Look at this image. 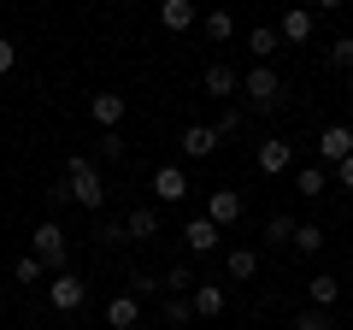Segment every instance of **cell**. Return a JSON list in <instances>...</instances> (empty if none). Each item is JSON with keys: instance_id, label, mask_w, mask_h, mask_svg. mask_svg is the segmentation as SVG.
<instances>
[{"instance_id": "1", "label": "cell", "mask_w": 353, "mask_h": 330, "mask_svg": "<svg viewBox=\"0 0 353 330\" xmlns=\"http://www.w3.org/2000/svg\"><path fill=\"white\" fill-rule=\"evenodd\" d=\"M65 183H71V201L83 213H101L106 206V177H101V165L88 159V153H71L65 159Z\"/></svg>"}, {"instance_id": "2", "label": "cell", "mask_w": 353, "mask_h": 330, "mask_svg": "<svg viewBox=\"0 0 353 330\" xmlns=\"http://www.w3.org/2000/svg\"><path fill=\"white\" fill-rule=\"evenodd\" d=\"M30 254H36L41 266L53 271V278L65 271V260H71V236H65L59 218H41V224H36V248H30Z\"/></svg>"}, {"instance_id": "3", "label": "cell", "mask_w": 353, "mask_h": 330, "mask_svg": "<svg viewBox=\"0 0 353 330\" xmlns=\"http://www.w3.org/2000/svg\"><path fill=\"white\" fill-rule=\"evenodd\" d=\"M241 89H248L253 113H271V106L283 101V83H277V71H271V65H253V71L241 77Z\"/></svg>"}, {"instance_id": "4", "label": "cell", "mask_w": 353, "mask_h": 330, "mask_svg": "<svg viewBox=\"0 0 353 330\" xmlns=\"http://www.w3.org/2000/svg\"><path fill=\"white\" fill-rule=\"evenodd\" d=\"M124 113H130V95H118V89H101L94 101H88V118H94L101 130H118V124H124Z\"/></svg>"}, {"instance_id": "5", "label": "cell", "mask_w": 353, "mask_h": 330, "mask_svg": "<svg viewBox=\"0 0 353 330\" xmlns=\"http://www.w3.org/2000/svg\"><path fill=\"white\" fill-rule=\"evenodd\" d=\"M48 301H53V307H59V313H77V307H83V301H88V283H83V278H77V271H59V278H53V283H48Z\"/></svg>"}, {"instance_id": "6", "label": "cell", "mask_w": 353, "mask_h": 330, "mask_svg": "<svg viewBox=\"0 0 353 330\" xmlns=\"http://www.w3.org/2000/svg\"><path fill=\"white\" fill-rule=\"evenodd\" d=\"M183 195H189V171H183V165H159V171H153V201L176 206Z\"/></svg>"}, {"instance_id": "7", "label": "cell", "mask_w": 353, "mask_h": 330, "mask_svg": "<svg viewBox=\"0 0 353 330\" xmlns=\"http://www.w3.org/2000/svg\"><path fill=\"white\" fill-rule=\"evenodd\" d=\"M253 165H259L265 177H283L294 165V142H259V148H253Z\"/></svg>"}, {"instance_id": "8", "label": "cell", "mask_w": 353, "mask_h": 330, "mask_svg": "<svg viewBox=\"0 0 353 330\" xmlns=\"http://www.w3.org/2000/svg\"><path fill=\"white\" fill-rule=\"evenodd\" d=\"M183 242H189V254H212L218 242H224V230L201 213V218H189V224H183Z\"/></svg>"}, {"instance_id": "9", "label": "cell", "mask_w": 353, "mask_h": 330, "mask_svg": "<svg viewBox=\"0 0 353 330\" xmlns=\"http://www.w3.org/2000/svg\"><path fill=\"white\" fill-rule=\"evenodd\" d=\"M318 159H330V165L353 159V130H347V124H330L324 136H318Z\"/></svg>"}, {"instance_id": "10", "label": "cell", "mask_w": 353, "mask_h": 330, "mask_svg": "<svg viewBox=\"0 0 353 330\" xmlns=\"http://www.w3.org/2000/svg\"><path fill=\"white\" fill-rule=\"evenodd\" d=\"M206 218H212L218 230H230L241 218V195L236 189H212V201H206Z\"/></svg>"}, {"instance_id": "11", "label": "cell", "mask_w": 353, "mask_h": 330, "mask_svg": "<svg viewBox=\"0 0 353 330\" xmlns=\"http://www.w3.org/2000/svg\"><path fill=\"white\" fill-rule=\"evenodd\" d=\"M183 153H189V159H212L218 153V130L212 124H189L183 130Z\"/></svg>"}, {"instance_id": "12", "label": "cell", "mask_w": 353, "mask_h": 330, "mask_svg": "<svg viewBox=\"0 0 353 330\" xmlns=\"http://www.w3.org/2000/svg\"><path fill=\"white\" fill-rule=\"evenodd\" d=\"M124 236L130 242H153L159 236V213H153V206H130L124 213Z\"/></svg>"}, {"instance_id": "13", "label": "cell", "mask_w": 353, "mask_h": 330, "mask_svg": "<svg viewBox=\"0 0 353 330\" xmlns=\"http://www.w3.org/2000/svg\"><path fill=\"white\" fill-rule=\"evenodd\" d=\"M159 24L183 36V30H194V24H201V12H194V0H165V6H159Z\"/></svg>"}, {"instance_id": "14", "label": "cell", "mask_w": 353, "mask_h": 330, "mask_svg": "<svg viewBox=\"0 0 353 330\" xmlns=\"http://www.w3.org/2000/svg\"><path fill=\"white\" fill-rule=\"evenodd\" d=\"M106 324H112V330H136L141 324V301H136V295H118V301L106 307Z\"/></svg>"}, {"instance_id": "15", "label": "cell", "mask_w": 353, "mask_h": 330, "mask_svg": "<svg viewBox=\"0 0 353 330\" xmlns=\"http://www.w3.org/2000/svg\"><path fill=\"white\" fill-rule=\"evenodd\" d=\"M201 83H206V95H212V101H224V95H236V89H241V77L230 71V65H206Z\"/></svg>"}, {"instance_id": "16", "label": "cell", "mask_w": 353, "mask_h": 330, "mask_svg": "<svg viewBox=\"0 0 353 330\" xmlns=\"http://www.w3.org/2000/svg\"><path fill=\"white\" fill-rule=\"evenodd\" d=\"M324 189H330V171H324V165H301V171H294V195H306V201H318Z\"/></svg>"}, {"instance_id": "17", "label": "cell", "mask_w": 353, "mask_h": 330, "mask_svg": "<svg viewBox=\"0 0 353 330\" xmlns=\"http://www.w3.org/2000/svg\"><path fill=\"white\" fill-rule=\"evenodd\" d=\"M189 301H194V318H218L224 313V289H218V283H194Z\"/></svg>"}, {"instance_id": "18", "label": "cell", "mask_w": 353, "mask_h": 330, "mask_svg": "<svg viewBox=\"0 0 353 330\" xmlns=\"http://www.w3.org/2000/svg\"><path fill=\"white\" fill-rule=\"evenodd\" d=\"M277 48H283V36H277V30H271V24L248 30V53H253V59H259V65H271V53H277Z\"/></svg>"}, {"instance_id": "19", "label": "cell", "mask_w": 353, "mask_h": 330, "mask_svg": "<svg viewBox=\"0 0 353 330\" xmlns=\"http://www.w3.org/2000/svg\"><path fill=\"white\" fill-rule=\"evenodd\" d=\"M277 36H283V41H312V12H306V6H294V12H283Z\"/></svg>"}, {"instance_id": "20", "label": "cell", "mask_w": 353, "mask_h": 330, "mask_svg": "<svg viewBox=\"0 0 353 330\" xmlns=\"http://www.w3.org/2000/svg\"><path fill=\"white\" fill-rule=\"evenodd\" d=\"M224 271H230L236 283H248L253 271H259V254H253V248H230V254H224Z\"/></svg>"}, {"instance_id": "21", "label": "cell", "mask_w": 353, "mask_h": 330, "mask_svg": "<svg viewBox=\"0 0 353 330\" xmlns=\"http://www.w3.org/2000/svg\"><path fill=\"white\" fill-rule=\"evenodd\" d=\"M306 295H312V307H318V313H330V307H336V295H341V283L330 278V271H318V278L306 283Z\"/></svg>"}, {"instance_id": "22", "label": "cell", "mask_w": 353, "mask_h": 330, "mask_svg": "<svg viewBox=\"0 0 353 330\" xmlns=\"http://www.w3.org/2000/svg\"><path fill=\"white\" fill-rule=\"evenodd\" d=\"M265 242H271V248H289V242H294V218L289 213H271V218H265Z\"/></svg>"}, {"instance_id": "23", "label": "cell", "mask_w": 353, "mask_h": 330, "mask_svg": "<svg viewBox=\"0 0 353 330\" xmlns=\"http://www.w3.org/2000/svg\"><path fill=\"white\" fill-rule=\"evenodd\" d=\"M194 283H201V278H194V266H183V260L165 271V289H171V295H194Z\"/></svg>"}, {"instance_id": "24", "label": "cell", "mask_w": 353, "mask_h": 330, "mask_svg": "<svg viewBox=\"0 0 353 330\" xmlns=\"http://www.w3.org/2000/svg\"><path fill=\"white\" fill-rule=\"evenodd\" d=\"M201 30H206L212 41H230V36H236V18H230L224 6H218V12H206V18H201Z\"/></svg>"}, {"instance_id": "25", "label": "cell", "mask_w": 353, "mask_h": 330, "mask_svg": "<svg viewBox=\"0 0 353 330\" xmlns=\"http://www.w3.org/2000/svg\"><path fill=\"white\" fill-rule=\"evenodd\" d=\"M289 248H294V254H318V248H324V230H318V224H294Z\"/></svg>"}, {"instance_id": "26", "label": "cell", "mask_w": 353, "mask_h": 330, "mask_svg": "<svg viewBox=\"0 0 353 330\" xmlns=\"http://www.w3.org/2000/svg\"><path fill=\"white\" fill-rule=\"evenodd\" d=\"M189 318H194V301H189V295H171V301H165V324H171V330H183Z\"/></svg>"}, {"instance_id": "27", "label": "cell", "mask_w": 353, "mask_h": 330, "mask_svg": "<svg viewBox=\"0 0 353 330\" xmlns=\"http://www.w3.org/2000/svg\"><path fill=\"white\" fill-rule=\"evenodd\" d=\"M94 148H101V159H106V165H118V159L130 153V142L118 136V130H101V142H94Z\"/></svg>"}, {"instance_id": "28", "label": "cell", "mask_w": 353, "mask_h": 330, "mask_svg": "<svg viewBox=\"0 0 353 330\" xmlns=\"http://www.w3.org/2000/svg\"><path fill=\"white\" fill-rule=\"evenodd\" d=\"M12 278H18V283H48V266H41L36 254H24V260L12 266Z\"/></svg>"}, {"instance_id": "29", "label": "cell", "mask_w": 353, "mask_h": 330, "mask_svg": "<svg viewBox=\"0 0 353 330\" xmlns=\"http://www.w3.org/2000/svg\"><path fill=\"white\" fill-rule=\"evenodd\" d=\"M94 236H101V248H118V242H130V236H124V218H101V224H94Z\"/></svg>"}, {"instance_id": "30", "label": "cell", "mask_w": 353, "mask_h": 330, "mask_svg": "<svg viewBox=\"0 0 353 330\" xmlns=\"http://www.w3.org/2000/svg\"><path fill=\"white\" fill-rule=\"evenodd\" d=\"M165 289V278H153V271H130V295H136V301H141V295H159Z\"/></svg>"}, {"instance_id": "31", "label": "cell", "mask_w": 353, "mask_h": 330, "mask_svg": "<svg viewBox=\"0 0 353 330\" xmlns=\"http://www.w3.org/2000/svg\"><path fill=\"white\" fill-rule=\"evenodd\" d=\"M330 65H336V71H353V36H336V41H330Z\"/></svg>"}, {"instance_id": "32", "label": "cell", "mask_w": 353, "mask_h": 330, "mask_svg": "<svg viewBox=\"0 0 353 330\" xmlns=\"http://www.w3.org/2000/svg\"><path fill=\"white\" fill-rule=\"evenodd\" d=\"M289 330H336V324H330V313L306 307V313H294V324H289Z\"/></svg>"}, {"instance_id": "33", "label": "cell", "mask_w": 353, "mask_h": 330, "mask_svg": "<svg viewBox=\"0 0 353 330\" xmlns=\"http://www.w3.org/2000/svg\"><path fill=\"white\" fill-rule=\"evenodd\" d=\"M218 142H224V136H236V130H241V113H236V106H224V113H218Z\"/></svg>"}, {"instance_id": "34", "label": "cell", "mask_w": 353, "mask_h": 330, "mask_svg": "<svg viewBox=\"0 0 353 330\" xmlns=\"http://www.w3.org/2000/svg\"><path fill=\"white\" fill-rule=\"evenodd\" d=\"M12 65H18V48H12V41H6V36H0V77L12 71Z\"/></svg>"}, {"instance_id": "35", "label": "cell", "mask_w": 353, "mask_h": 330, "mask_svg": "<svg viewBox=\"0 0 353 330\" xmlns=\"http://www.w3.org/2000/svg\"><path fill=\"white\" fill-rule=\"evenodd\" d=\"M336 183H341V189H353V159H341V165H336Z\"/></svg>"}, {"instance_id": "36", "label": "cell", "mask_w": 353, "mask_h": 330, "mask_svg": "<svg viewBox=\"0 0 353 330\" xmlns=\"http://www.w3.org/2000/svg\"><path fill=\"white\" fill-rule=\"evenodd\" d=\"M347 36H353V30H347Z\"/></svg>"}]
</instances>
